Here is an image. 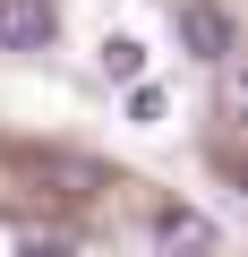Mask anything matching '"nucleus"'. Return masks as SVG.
Returning <instances> with one entry per match:
<instances>
[{"mask_svg": "<svg viewBox=\"0 0 248 257\" xmlns=\"http://www.w3.org/2000/svg\"><path fill=\"white\" fill-rule=\"evenodd\" d=\"M103 77H111V86H146V43L111 35V43H103Z\"/></svg>", "mask_w": 248, "mask_h": 257, "instance_id": "nucleus-4", "label": "nucleus"}, {"mask_svg": "<svg viewBox=\"0 0 248 257\" xmlns=\"http://www.w3.org/2000/svg\"><path fill=\"white\" fill-rule=\"evenodd\" d=\"M154 248L163 257H214V223L205 214H163L154 223Z\"/></svg>", "mask_w": 248, "mask_h": 257, "instance_id": "nucleus-3", "label": "nucleus"}, {"mask_svg": "<svg viewBox=\"0 0 248 257\" xmlns=\"http://www.w3.org/2000/svg\"><path fill=\"white\" fill-rule=\"evenodd\" d=\"M129 120L154 128V120H163V94H154V86H129Z\"/></svg>", "mask_w": 248, "mask_h": 257, "instance_id": "nucleus-5", "label": "nucleus"}, {"mask_svg": "<svg viewBox=\"0 0 248 257\" xmlns=\"http://www.w3.org/2000/svg\"><path fill=\"white\" fill-rule=\"evenodd\" d=\"M180 43L197 60H231V18L214 9V0H180Z\"/></svg>", "mask_w": 248, "mask_h": 257, "instance_id": "nucleus-1", "label": "nucleus"}, {"mask_svg": "<svg viewBox=\"0 0 248 257\" xmlns=\"http://www.w3.org/2000/svg\"><path fill=\"white\" fill-rule=\"evenodd\" d=\"M52 0H0V43H9V52H43L52 43Z\"/></svg>", "mask_w": 248, "mask_h": 257, "instance_id": "nucleus-2", "label": "nucleus"}, {"mask_svg": "<svg viewBox=\"0 0 248 257\" xmlns=\"http://www.w3.org/2000/svg\"><path fill=\"white\" fill-rule=\"evenodd\" d=\"M18 257H77V248H69V240H43V231H35V240H18Z\"/></svg>", "mask_w": 248, "mask_h": 257, "instance_id": "nucleus-6", "label": "nucleus"}]
</instances>
